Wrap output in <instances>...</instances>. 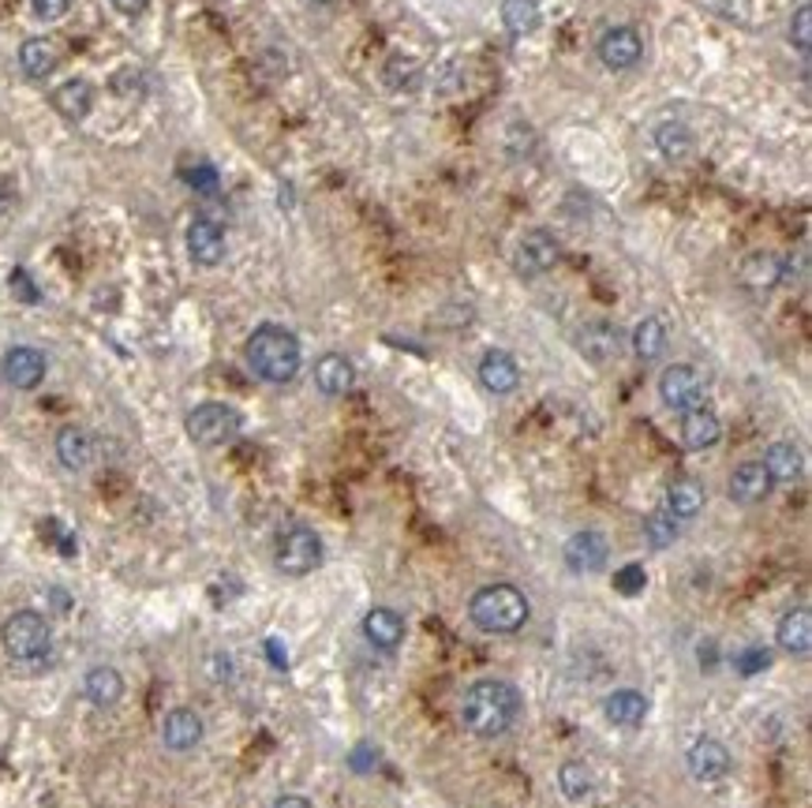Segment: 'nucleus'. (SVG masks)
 Returning <instances> with one entry per match:
<instances>
[{"label":"nucleus","mask_w":812,"mask_h":808,"mask_svg":"<svg viewBox=\"0 0 812 808\" xmlns=\"http://www.w3.org/2000/svg\"><path fill=\"white\" fill-rule=\"evenodd\" d=\"M595 53H599V61L611 67V72H630V67L641 61L644 42L633 26H614V31H607L603 38H599Z\"/></svg>","instance_id":"nucleus-9"},{"label":"nucleus","mask_w":812,"mask_h":808,"mask_svg":"<svg viewBox=\"0 0 812 808\" xmlns=\"http://www.w3.org/2000/svg\"><path fill=\"white\" fill-rule=\"evenodd\" d=\"M771 487H776V479L768 476V468H763V460H746V465L734 468L730 476V498L741 506H757L763 498L771 495Z\"/></svg>","instance_id":"nucleus-14"},{"label":"nucleus","mask_w":812,"mask_h":808,"mask_svg":"<svg viewBox=\"0 0 812 808\" xmlns=\"http://www.w3.org/2000/svg\"><path fill=\"white\" fill-rule=\"evenodd\" d=\"M109 4H113L120 15H143V12H147L150 0H109Z\"/></svg>","instance_id":"nucleus-40"},{"label":"nucleus","mask_w":812,"mask_h":808,"mask_svg":"<svg viewBox=\"0 0 812 808\" xmlns=\"http://www.w3.org/2000/svg\"><path fill=\"white\" fill-rule=\"evenodd\" d=\"M274 808H315L312 801H307V797H296V794H285V797H277L274 801Z\"/></svg>","instance_id":"nucleus-41"},{"label":"nucleus","mask_w":812,"mask_h":808,"mask_svg":"<svg viewBox=\"0 0 812 808\" xmlns=\"http://www.w3.org/2000/svg\"><path fill=\"white\" fill-rule=\"evenodd\" d=\"M741 285L749 288V293H771L779 281H782V258L771 255V252H757L749 255L746 263L738 269Z\"/></svg>","instance_id":"nucleus-23"},{"label":"nucleus","mask_w":812,"mask_h":808,"mask_svg":"<svg viewBox=\"0 0 812 808\" xmlns=\"http://www.w3.org/2000/svg\"><path fill=\"white\" fill-rule=\"evenodd\" d=\"M771 667V651L768 648H757L749 651L746 659H741V673H757V670H768Z\"/></svg>","instance_id":"nucleus-39"},{"label":"nucleus","mask_w":812,"mask_h":808,"mask_svg":"<svg viewBox=\"0 0 812 808\" xmlns=\"http://www.w3.org/2000/svg\"><path fill=\"white\" fill-rule=\"evenodd\" d=\"M274 562L285 576H307L312 570H318V562H323V539L304 524L288 528V532H282V539H277Z\"/></svg>","instance_id":"nucleus-6"},{"label":"nucleus","mask_w":812,"mask_h":808,"mask_svg":"<svg viewBox=\"0 0 812 808\" xmlns=\"http://www.w3.org/2000/svg\"><path fill=\"white\" fill-rule=\"evenodd\" d=\"M34 15L45 19V23H53V19H61L67 8H72V0H31Z\"/></svg>","instance_id":"nucleus-37"},{"label":"nucleus","mask_w":812,"mask_h":808,"mask_svg":"<svg viewBox=\"0 0 812 808\" xmlns=\"http://www.w3.org/2000/svg\"><path fill=\"white\" fill-rule=\"evenodd\" d=\"M0 374H4L8 386L15 390H34L42 386L45 379V355L38 349H27V344H19L4 355V363H0Z\"/></svg>","instance_id":"nucleus-12"},{"label":"nucleus","mask_w":812,"mask_h":808,"mask_svg":"<svg viewBox=\"0 0 812 808\" xmlns=\"http://www.w3.org/2000/svg\"><path fill=\"white\" fill-rule=\"evenodd\" d=\"M790 38H794V45L801 53H809V45H812V8L809 4L798 8L794 26H790Z\"/></svg>","instance_id":"nucleus-35"},{"label":"nucleus","mask_w":812,"mask_h":808,"mask_svg":"<svg viewBox=\"0 0 812 808\" xmlns=\"http://www.w3.org/2000/svg\"><path fill=\"white\" fill-rule=\"evenodd\" d=\"M776 644L787 656H809L812 651V614L809 606L787 610L776 625Z\"/></svg>","instance_id":"nucleus-16"},{"label":"nucleus","mask_w":812,"mask_h":808,"mask_svg":"<svg viewBox=\"0 0 812 808\" xmlns=\"http://www.w3.org/2000/svg\"><path fill=\"white\" fill-rule=\"evenodd\" d=\"M614 588L622 592V595L644 592V570H641V565H625L622 573H614Z\"/></svg>","instance_id":"nucleus-36"},{"label":"nucleus","mask_w":812,"mask_h":808,"mask_svg":"<svg viewBox=\"0 0 812 808\" xmlns=\"http://www.w3.org/2000/svg\"><path fill=\"white\" fill-rule=\"evenodd\" d=\"M685 764H689V775L696 783H719V778L730 775V753H727V745L715 737L696 741L689 748V756H685Z\"/></svg>","instance_id":"nucleus-10"},{"label":"nucleus","mask_w":812,"mask_h":808,"mask_svg":"<svg viewBox=\"0 0 812 808\" xmlns=\"http://www.w3.org/2000/svg\"><path fill=\"white\" fill-rule=\"evenodd\" d=\"M763 468L776 483H794L801 476V449L794 442H771L768 454H763Z\"/></svg>","instance_id":"nucleus-29"},{"label":"nucleus","mask_w":812,"mask_h":808,"mask_svg":"<svg viewBox=\"0 0 812 808\" xmlns=\"http://www.w3.org/2000/svg\"><path fill=\"white\" fill-rule=\"evenodd\" d=\"M566 565L573 573H599L607 565V539L603 532H577L566 543Z\"/></svg>","instance_id":"nucleus-15"},{"label":"nucleus","mask_w":812,"mask_h":808,"mask_svg":"<svg viewBox=\"0 0 812 808\" xmlns=\"http://www.w3.org/2000/svg\"><path fill=\"white\" fill-rule=\"evenodd\" d=\"M83 697L91 700L94 708H113L120 704L124 697V678L113 667H94L83 678Z\"/></svg>","instance_id":"nucleus-26"},{"label":"nucleus","mask_w":812,"mask_h":808,"mask_svg":"<svg viewBox=\"0 0 812 808\" xmlns=\"http://www.w3.org/2000/svg\"><path fill=\"white\" fill-rule=\"evenodd\" d=\"M719 438H723V423H719V416H715L711 408L696 404V408H689L682 416V442H685V449H696V454H700V449H711Z\"/></svg>","instance_id":"nucleus-20"},{"label":"nucleus","mask_w":812,"mask_h":808,"mask_svg":"<svg viewBox=\"0 0 812 808\" xmlns=\"http://www.w3.org/2000/svg\"><path fill=\"white\" fill-rule=\"evenodd\" d=\"M660 397L666 408H674V412H689L696 404H704L700 371L689 368V363H671V368L660 374Z\"/></svg>","instance_id":"nucleus-7"},{"label":"nucleus","mask_w":812,"mask_h":808,"mask_svg":"<svg viewBox=\"0 0 812 808\" xmlns=\"http://www.w3.org/2000/svg\"><path fill=\"white\" fill-rule=\"evenodd\" d=\"M188 184L199 188V191H214L218 188V172L210 169V166H199V169L188 172Z\"/></svg>","instance_id":"nucleus-38"},{"label":"nucleus","mask_w":812,"mask_h":808,"mask_svg":"<svg viewBox=\"0 0 812 808\" xmlns=\"http://www.w3.org/2000/svg\"><path fill=\"white\" fill-rule=\"evenodd\" d=\"M363 637L382 651H393L404 640V618L390 606H375L363 614Z\"/></svg>","instance_id":"nucleus-22"},{"label":"nucleus","mask_w":812,"mask_h":808,"mask_svg":"<svg viewBox=\"0 0 812 808\" xmlns=\"http://www.w3.org/2000/svg\"><path fill=\"white\" fill-rule=\"evenodd\" d=\"M655 142H660L663 158H671V161H682L685 153L693 150V135L685 124H663V128L655 131Z\"/></svg>","instance_id":"nucleus-34"},{"label":"nucleus","mask_w":812,"mask_h":808,"mask_svg":"<svg viewBox=\"0 0 812 808\" xmlns=\"http://www.w3.org/2000/svg\"><path fill=\"white\" fill-rule=\"evenodd\" d=\"M479 382H483V390L498 393V397L514 393V390L520 386V368H517V360H514V355H509V352H502V349L487 352V355H483V363H479Z\"/></svg>","instance_id":"nucleus-18"},{"label":"nucleus","mask_w":812,"mask_h":808,"mask_svg":"<svg viewBox=\"0 0 812 808\" xmlns=\"http://www.w3.org/2000/svg\"><path fill=\"white\" fill-rule=\"evenodd\" d=\"M584 360H592L595 368H607L622 355V330L614 322H588L577 337Z\"/></svg>","instance_id":"nucleus-11"},{"label":"nucleus","mask_w":812,"mask_h":808,"mask_svg":"<svg viewBox=\"0 0 812 808\" xmlns=\"http://www.w3.org/2000/svg\"><path fill=\"white\" fill-rule=\"evenodd\" d=\"M558 786H562L566 801H588L592 797V772H588V764H580V759H566L562 767H558Z\"/></svg>","instance_id":"nucleus-31"},{"label":"nucleus","mask_w":812,"mask_h":808,"mask_svg":"<svg viewBox=\"0 0 812 808\" xmlns=\"http://www.w3.org/2000/svg\"><path fill=\"white\" fill-rule=\"evenodd\" d=\"M56 457L67 471H83L94 465V438L83 427H61L56 430Z\"/></svg>","instance_id":"nucleus-24"},{"label":"nucleus","mask_w":812,"mask_h":808,"mask_svg":"<svg viewBox=\"0 0 812 808\" xmlns=\"http://www.w3.org/2000/svg\"><path fill=\"white\" fill-rule=\"evenodd\" d=\"M0 644H4V651L15 662H38L50 656L53 629L38 610H15L12 618L4 621V629H0Z\"/></svg>","instance_id":"nucleus-4"},{"label":"nucleus","mask_w":812,"mask_h":808,"mask_svg":"<svg viewBox=\"0 0 812 808\" xmlns=\"http://www.w3.org/2000/svg\"><path fill=\"white\" fill-rule=\"evenodd\" d=\"M633 352L641 355V360H660V355L666 352V322L655 319V315H647V319L636 322Z\"/></svg>","instance_id":"nucleus-30"},{"label":"nucleus","mask_w":812,"mask_h":808,"mask_svg":"<svg viewBox=\"0 0 812 808\" xmlns=\"http://www.w3.org/2000/svg\"><path fill=\"white\" fill-rule=\"evenodd\" d=\"M188 255L196 258L199 266H218L225 258V233H221L218 221L210 217H196L188 225Z\"/></svg>","instance_id":"nucleus-13"},{"label":"nucleus","mask_w":812,"mask_h":808,"mask_svg":"<svg viewBox=\"0 0 812 808\" xmlns=\"http://www.w3.org/2000/svg\"><path fill=\"white\" fill-rule=\"evenodd\" d=\"M603 715L611 719L614 726L633 730V726H641L647 719V700L636 689H618V692H611V697L603 700Z\"/></svg>","instance_id":"nucleus-25"},{"label":"nucleus","mask_w":812,"mask_h":808,"mask_svg":"<svg viewBox=\"0 0 812 808\" xmlns=\"http://www.w3.org/2000/svg\"><path fill=\"white\" fill-rule=\"evenodd\" d=\"M558 255H562L558 240L550 236L547 228H536V233H528V236L517 244L514 266H517V274H520V277H539V274H547V269L558 263Z\"/></svg>","instance_id":"nucleus-8"},{"label":"nucleus","mask_w":812,"mask_h":808,"mask_svg":"<svg viewBox=\"0 0 812 808\" xmlns=\"http://www.w3.org/2000/svg\"><path fill=\"white\" fill-rule=\"evenodd\" d=\"M247 368L259 374L263 382H274V386H285L299 374V363H304V352H299V341L293 330L285 326H259L255 333L247 337Z\"/></svg>","instance_id":"nucleus-2"},{"label":"nucleus","mask_w":812,"mask_h":808,"mask_svg":"<svg viewBox=\"0 0 812 808\" xmlns=\"http://www.w3.org/2000/svg\"><path fill=\"white\" fill-rule=\"evenodd\" d=\"M53 109L67 120H83L94 109V86L86 79H67L53 91Z\"/></svg>","instance_id":"nucleus-27"},{"label":"nucleus","mask_w":812,"mask_h":808,"mask_svg":"<svg viewBox=\"0 0 812 808\" xmlns=\"http://www.w3.org/2000/svg\"><path fill=\"white\" fill-rule=\"evenodd\" d=\"M161 741L172 753H188L202 741V719L191 708H172L166 723H161Z\"/></svg>","instance_id":"nucleus-19"},{"label":"nucleus","mask_w":812,"mask_h":808,"mask_svg":"<svg viewBox=\"0 0 812 808\" xmlns=\"http://www.w3.org/2000/svg\"><path fill=\"white\" fill-rule=\"evenodd\" d=\"M502 23L514 34H531L539 26V4L536 0H506L502 4Z\"/></svg>","instance_id":"nucleus-32"},{"label":"nucleus","mask_w":812,"mask_h":808,"mask_svg":"<svg viewBox=\"0 0 812 808\" xmlns=\"http://www.w3.org/2000/svg\"><path fill=\"white\" fill-rule=\"evenodd\" d=\"M240 430H244V416L225 401H207L188 412V438L202 449L225 446V442L236 438Z\"/></svg>","instance_id":"nucleus-5"},{"label":"nucleus","mask_w":812,"mask_h":808,"mask_svg":"<svg viewBox=\"0 0 812 808\" xmlns=\"http://www.w3.org/2000/svg\"><path fill=\"white\" fill-rule=\"evenodd\" d=\"M468 618L476 629L506 637V632L525 629L528 599H525V592L514 588V584H487V588H479L468 599Z\"/></svg>","instance_id":"nucleus-3"},{"label":"nucleus","mask_w":812,"mask_h":808,"mask_svg":"<svg viewBox=\"0 0 812 808\" xmlns=\"http://www.w3.org/2000/svg\"><path fill=\"white\" fill-rule=\"evenodd\" d=\"M700 509H704V487L696 479H674L666 487V513L674 521H693V517H700Z\"/></svg>","instance_id":"nucleus-28"},{"label":"nucleus","mask_w":812,"mask_h":808,"mask_svg":"<svg viewBox=\"0 0 812 808\" xmlns=\"http://www.w3.org/2000/svg\"><path fill=\"white\" fill-rule=\"evenodd\" d=\"M644 539L655 546V551H666V546H674V539H678V521H674L666 509H660V513H647L644 517Z\"/></svg>","instance_id":"nucleus-33"},{"label":"nucleus","mask_w":812,"mask_h":808,"mask_svg":"<svg viewBox=\"0 0 812 808\" xmlns=\"http://www.w3.org/2000/svg\"><path fill=\"white\" fill-rule=\"evenodd\" d=\"M315 386L323 390L326 397H345V393L356 386L352 360L341 352H326L323 360L315 363Z\"/></svg>","instance_id":"nucleus-17"},{"label":"nucleus","mask_w":812,"mask_h":808,"mask_svg":"<svg viewBox=\"0 0 812 808\" xmlns=\"http://www.w3.org/2000/svg\"><path fill=\"white\" fill-rule=\"evenodd\" d=\"M61 64V50H56L53 38H27L19 45V67H23L27 79H50Z\"/></svg>","instance_id":"nucleus-21"},{"label":"nucleus","mask_w":812,"mask_h":808,"mask_svg":"<svg viewBox=\"0 0 812 808\" xmlns=\"http://www.w3.org/2000/svg\"><path fill=\"white\" fill-rule=\"evenodd\" d=\"M517 719H520V692L517 685H509V681L483 678L476 685H468V692H464V700H461L464 730L483 741L509 734Z\"/></svg>","instance_id":"nucleus-1"}]
</instances>
